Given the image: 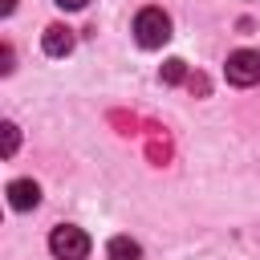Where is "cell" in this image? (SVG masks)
<instances>
[{"mask_svg":"<svg viewBox=\"0 0 260 260\" xmlns=\"http://www.w3.org/2000/svg\"><path fill=\"white\" fill-rule=\"evenodd\" d=\"M134 41L142 49H162L171 41V16L162 8H142L134 16Z\"/></svg>","mask_w":260,"mask_h":260,"instance_id":"cell-1","label":"cell"},{"mask_svg":"<svg viewBox=\"0 0 260 260\" xmlns=\"http://www.w3.org/2000/svg\"><path fill=\"white\" fill-rule=\"evenodd\" d=\"M49 252H53L57 260H85V256H89V236H85L81 228H73V223H61V228H53V236H49Z\"/></svg>","mask_w":260,"mask_h":260,"instance_id":"cell-2","label":"cell"},{"mask_svg":"<svg viewBox=\"0 0 260 260\" xmlns=\"http://www.w3.org/2000/svg\"><path fill=\"white\" fill-rule=\"evenodd\" d=\"M223 77H228L232 85H240V89L256 85V81H260V53H256V49H236V53L228 57V65H223Z\"/></svg>","mask_w":260,"mask_h":260,"instance_id":"cell-3","label":"cell"},{"mask_svg":"<svg viewBox=\"0 0 260 260\" xmlns=\"http://www.w3.org/2000/svg\"><path fill=\"white\" fill-rule=\"evenodd\" d=\"M73 45H77V37H73V28H69V24H49V28H45V37H41V49H45L49 57H69V53H73Z\"/></svg>","mask_w":260,"mask_h":260,"instance_id":"cell-4","label":"cell"},{"mask_svg":"<svg viewBox=\"0 0 260 260\" xmlns=\"http://www.w3.org/2000/svg\"><path fill=\"white\" fill-rule=\"evenodd\" d=\"M8 203H12L16 211H32V207L41 203V187H37L32 179H12V183H8Z\"/></svg>","mask_w":260,"mask_h":260,"instance_id":"cell-5","label":"cell"},{"mask_svg":"<svg viewBox=\"0 0 260 260\" xmlns=\"http://www.w3.org/2000/svg\"><path fill=\"white\" fill-rule=\"evenodd\" d=\"M106 256H110V260H142V248H138V240H130V236H114V240L106 244Z\"/></svg>","mask_w":260,"mask_h":260,"instance_id":"cell-6","label":"cell"},{"mask_svg":"<svg viewBox=\"0 0 260 260\" xmlns=\"http://www.w3.org/2000/svg\"><path fill=\"white\" fill-rule=\"evenodd\" d=\"M158 77H162V85H179V81L187 77V61H179V57H171V61H162V69H158Z\"/></svg>","mask_w":260,"mask_h":260,"instance_id":"cell-7","label":"cell"},{"mask_svg":"<svg viewBox=\"0 0 260 260\" xmlns=\"http://www.w3.org/2000/svg\"><path fill=\"white\" fill-rule=\"evenodd\" d=\"M0 130H4V146H0V150H4V158H12L16 146H20V130H16V122H4Z\"/></svg>","mask_w":260,"mask_h":260,"instance_id":"cell-8","label":"cell"},{"mask_svg":"<svg viewBox=\"0 0 260 260\" xmlns=\"http://www.w3.org/2000/svg\"><path fill=\"white\" fill-rule=\"evenodd\" d=\"M0 61H4V65H0V73H12V45H4V49H0Z\"/></svg>","mask_w":260,"mask_h":260,"instance_id":"cell-9","label":"cell"},{"mask_svg":"<svg viewBox=\"0 0 260 260\" xmlns=\"http://www.w3.org/2000/svg\"><path fill=\"white\" fill-rule=\"evenodd\" d=\"M89 0H57V8H65V12H81Z\"/></svg>","mask_w":260,"mask_h":260,"instance_id":"cell-10","label":"cell"},{"mask_svg":"<svg viewBox=\"0 0 260 260\" xmlns=\"http://www.w3.org/2000/svg\"><path fill=\"white\" fill-rule=\"evenodd\" d=\"M12 8H16V0H0V12L4 16H12Z\"/></svg>","mask_w":260,"mask_h":260,"instance_id":"cell-11","label":"cell"}]
</instances>
